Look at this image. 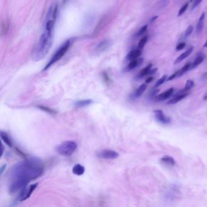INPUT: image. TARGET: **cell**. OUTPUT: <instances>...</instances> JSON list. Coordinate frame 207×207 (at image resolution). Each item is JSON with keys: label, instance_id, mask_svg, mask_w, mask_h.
I'll list each match as a JSON object with an SVG mask.
<instances>
[{"label": "cell", "instance_id": "obj_1", "mask_svg": "<svg viewBox=\"0 0 207 207\" xmlns=\"http://www.w3.org/2000/svg\"><path fill=\"white\" fill-rule=\"evenodd\" d=\"M43 170V163L37 157H30L15 164L9 173V191L13 193L23 190L30 180L41 176Z\"/></svg>", "mask_w": 207, "mask_h": 207}, {"label": "cell", "instance_id": "obj_2", "mask_svg": "<svg viewBox=\"0 0 207 207\" xmlns=\"http://www.w3.org/2000/svg\"><path fill=\"white\" fill-rule=\"evenodd\" d=\"M52 37L53 30L45 29L32 52V56L35 62L42 60L46 56L52 45Z\"/></svg>", "mask_w": 207, "mask_h": 207}, {"label": "cell", "instance_id": "obj_3", "mask_svg": "<svg viewBox=\"0 0 207 207\" xmlns=\"http://www.w3.org/2000/svg\"><path fill=\"white\" fill-rule=\"evenodd\" d=\"M71 45V40H66L59 49L58 50L55 52L54 55L52 56V57L50 59V61L47 63L45 68L43 69V71H45L47 70L49 68H50L52 65H53L54 63H55L56 62L60 60L63 56L65 55L66 52L68 50Z\"/></svg>", "mask_w": 207, "mask_h": 207}, {"label": "cell", "instance_id": "obj_4", "mask_svg": "<svg viewBox=\"0 0 207 207\" xmlns=\"http://www.w3.org/2000/svg\"><path fill=\"white\" fill-rule=\"evenodd\" d=\"M77 145L73 141L67 140L56 147V152L63 156H70L76 150Z\"/></svg>", "mask_w": 207, "mask_h": 207}, {"label": "cell", "instance_id": "obj_5", "mask_svg": "<svg viewBox=\"0 0 207 207\" xmlns=\"http://www.w3.org/2000/svg\"><path fill=\"white\" fill-rule=\"evenodd\" d=\"M38 185H39V183H35L30 185L29 186L24 187L18 196L19 201L22 202L29 199L30 197L31 194L33 193V192L36 190Z\"/></svg>", "mask_w": 207, "mask_h": 207}, {"label": "cell", "instance_id": "obj_6", "mask_svg": "<svg viewBox=\"0 0 207 207\" xmlns=\"http://www.w3.org/2000/svg\"><path fill=\"white\" fill-rule=\"evenodd\" d=\"M97 156L100 159L112 160L118 158L119 154L114 150L103 149L97 153Z\"/></svg>", "mask_w": 207, "mask_h": 207}, {"label": "cell", "instance_id": "obj_7", "mask_svg": "<svg viewBox=\"0 0 207 207\" xmlns=\"http://www.w3.org/2000/svg\"><path fill=\"white\" fill-rule=\"evenodd\" d=\"M156 119L160 123L168 125L171 123V119L166 116L163 112L160 109H156L153 111Z\"/></svg>", "mask_w": 207, "mask_h": 207}, {"label": "cell", "instance_id": "obj_8", "mask_svg": "<svg viewBox=\"0 0 207 207\" xmlns=\"http://www.w3.org/2000/svg\"><path fill=\"white\" fill-rule=\"evenodd\" d=\"M111 45V41L109 39H106L99 42L95 47V52L97 53H100L106 50Z\"/></svg>", "mask_w": 207, "mask_h": 207}, {"label": "cell", "instance_id": "obj_9", "mask_svg": "<svg viewBox=\"0 0 207 207\" xmlns=\"http://www.w3.org/2000/svg\"><path fill=\"white\" fill-rule=\"evenodd\" d=\"M193 49H194V47L192 46L190 48H188L186 51H185L183 53H182L181 55H180L176 59V60L174 62V65H176V64L181 62L182 61L185 60L186 58L188 57V56H189L191 55V53H192Z\"/></svg>", "mask_w": 207, "mask_h": 207}, {"label": "cell", "instance_id": "obj_10", "mask_svg": "<svg viewBox=\"0 0 207 207\" xmlns=\"http://www.w3.org/2000/svg\"><path fill=\"white\" fill-rule=\"evenodd\" d=\"M173 92H174L173 88H169L166 91H165L164 92L159 94V95L157 97V99L159 101H164L170 97L172 96V94L173 93Z\"/></svg>", "mask_w": 207, "mask_h": 207}, {"label": "cell", "instance_id": "obj_11", "mask_svg": "<svg viewBox=\"0 0 207 207\" xmlns=\"http://www.w3.org/2000/svg\"><path fill=\"white\" fill-rule=\"evenodd\" d=\"M142 54V50L140 49H134L131 50V52H129L128 53V54L126 56V60H130L132 61L133 60H136L139 58V56L141 55Z\"/></svg>", "mask_w": 207, "mask_h": 207}, {"label": "cell", "instance_id": "obj_12", "mask_svg": "<svg viewBox=\"0 0 207 207\" xmlns=\"http://www.w3.org/2000/svg\"><path fill=\"white\" fill-rule=\"evenodd\" d=\"M143 61V60L142 58H139L137 59L131 61L130 63L128 65V66L125 68L126 71H130V70H133L134 68H136L139 65H141Z\"/></svg>", "mask_w": 207, "mask_h": 207}, {"label": "cell", "instance_id": "obj_13", "mask_svg": "<svg viewBox=\"0 0 207 207\" xmlns=\"http://www.w3.org/2000/svg\"><path fill=\"white\" fill-rule=\"evenodd\" d=\"M205 18V13L203 12L200 16V18L199 19V21L196 26V32L198 35L200 34L203 31V27H204Z\"/></svg>", "mask_w": 207, "mask_h": 207}, {"label": "cell", "instance_id": "obj_14", "mask_svg": "<svg viewBox=\"0 0 207 207\" xmlns=\"http://www.w3.org/2000/svg\"><path fill=\"white\" fill-rule=\"evenodd\" d=\"M85 167L79 163L75 164L72 168V173L73 174H74L76 176H82L85 173Z\"/></svg>", "mask_w": 207, "mask_h": 207}, {"label": "cell", "instance_id": "obj_15", "mask_svg": "<svg viewBox=\"0 0 207 207\" xmlns=\"http://www.w3.org/2000/svg\"><path fill=\"white\" fill-rule=\"evenodd\" d=\"M160 161L162 163L170 166H174L176 164V161L174 158L169 156H165L162 157L160 159Z\"/></svg>", "mask_w": 207, "mask_h": 207}, {"label": "cell", "instance_id": "obj_16", "mask_svg": "<svg viewBox=\"0 0 207 207\" xmlns=\"http://www.w3.org/2000/svg\"><path fill=\"white\" fill-rule=\"evenodd\" d=\"M93 103V100L91 99H86L82 100L75 102L74 103V106L77 108H83L88 106Z\"/></svg>", "mask_w": 207, "mask_h": 207}, {"label": "cell", "instance_id": "obj_17", "mask_svg": "<svg viewBox=\"0 0 207 207\" xmlns=\"http://www.w3.org/2000/svg\"><path fill=\"white\" fill-rule=\"evenodd\" d=\"M0 136H1V139L2 141L5 143L9 147H12V142L9 137V135L4 131H1V133H0Z\"/></svg>", "mask_w": 207, "mask_h": 207}, {"label": "cell", "instance_id": "obj_18", "mask_svg": "<svg viewBox=\"0 0 207 207\" xmlns=\"http://www.w3.org/2000/svg\"><path fill=\"white\" fill-rule=\"evenodd\" d=\"M187 96H188V94L186 93L180 94V95H178L177 96H176L174 98L171 99L170 100H169L167 104L168 105H174V104H176V103L179 102L180 101H181L182 100L184 99Z\"/></svg>", "mask_w": 207, "mask_h": 207}, {"label": "cell", "instance_id": "obj_19", "mask_svg": "<svg viewBox=\"0 0 207 207\" xmlns=\"http://www.w3.org/2000/svg\"><path fill=\"white\" fill-rule=\"evenodd\" d=\"M9 26H10V23L9 21L7 20H5L2 22L1 25V35H6L9 29Z\"/></svg>", "mask_w": 207, "mask_h": 207}, {"label": "cell", "instance_id": "obj_20", "mask_svg": "<svg viewBox=\"0 0 207 207\" xmlns=\"http://www.w3.org/2000/svg\"><path fill=\"white\" fill-rule=\"evenodd\" d=\"M106 20H108V17L106 16H105L103 18L101 19V20L99 22L98 25L97 26L96 28L95 29V30H94V32H93L94 34H97L99 32H100V31L105 26V25L106 23Z\"/></svg>", "mask_w": 207, "mask_h": 207}, {"label": "cell", "instance_id": "obj_21", "mask_svg": "<svg viewBox=\"0 0 207 207\" xmlns=\"http://www.w3.org/2000/svg\"><path fill=\"white\" fill-rule=\"evenodd\" d=\"M152 66H153L152 64H149L145 68H144L143 69H142L140 70V72H139V73L138 74L137 77L140 79L142 77H143L144 76H146V75H148L149 71L151 70Z\"/></svg>", "mask_w": 207, "mask_h": 207}, {"label": "cell", "instance_id": "obj_22", "mask_svg": "<svg viewBox=\"0 0 207 207\" xmlns=\"http://www.w3.org/2000/svg\"><path fill=\"white\" fill-rule=\"evenodd\" d=\"M146 88H147V86H146V84L141 85L137 88V89L136 91V92L134 93V97L138 98V97H140L142 95V94L143 93V92L146 91Z\"/></svg>", "mask_w": 207, "mask_h": 207}, {"label": "cell", "instance_id": "obj_23", "mask_svg": "<svg viewBox=\"0 0 207 207\" xmlns=\"http://www.w3.org/2000/svg\"><path fill=\"white\" fill-rule=\"evenodd\" d=\"M204 60V57L203 56H199L198 57H197L195 60L191 64L190 69V70H191L196 67H197L199 65H200Z\"/></svg>", "mask_w": 207, "mask_h": 207}, {"label": "cell", "instance_id": "obj_24", "mask_svg": "<svg viewBox=\"0 0 207 207\" xmlns=\"http://www.w3.org/2000/svg\"><path fill=\"white\" fill-rule=\"evenodd\" d=\"M190 66H191V63H188L187 64H186L185 65H184V66H183L180 69L178 70V75H177V78L180 77L185 73L188 70H190Z\"/></svg>", "mask_w": 207, "mask_h": 207}, {"label": "cell", "instance_id": "obj_25", "mask_svg": "<svg viewBox=\"0 0 207 207\" xmlns=\"http://www.w3.org/2000/svg\"><path fill=\"white\" fill-rule=\"evenodd\" d=\"M37 108H40L41 110L42 111H44L47 113H49V114H56V112L53 110V109L49 108V107H47V106H42V105H38L37 106Z\"/></svg>", "mask_w": 207, "mask_h": 207}, {"label": "cell", "instance_id": "obj_26", "mask_svg": "<svg viewBox=\"0 0 207 207\" xmlns=\"http://www.w3.org/2000/svg\"><path fill=\"white\" fill-rule=\"evenodd\" d=\"M194 86V82L191 80H188L185 83V88L183 91L185 92L188 91H190V89H191Z\"/></svg>", "mask_w": 207, "mask_h": 207}, {"label": "cell", "instance_id": "obj_27", "mask_svg": "<svg viewBox=\"0 0 207 207\" xmlns=\"http://www.w3.org/2000/svg\"><path fill=\"white\" fill-rule=\"evenodd\" d=\"M148 36L147 35L143 36L142 39H140V41L138 43L137 49L142 50V49L144 47L145 45H146V42L148 41Z\"/></svg>", "mask_w": 207, "mask_h": 207}, {"label": "cell", "instance_id": "obj_28", "mask_svg": "<svg viewBox=\"0 0 207 207\" xmlns=\"http://www.w3.org/2000/svg\"><path fill=\"white\" fill-rule=\"evenodd\" d=\"M167 79H168L167 75H163V76H162L160 79H159L156 82L154 87H155V88H158L159 86H160V85H162L167 80Z\"/></svg>", "mask_w": 207, "mask_h": 207}, {"label": "cell", "instance_id": "obj_29", "mask_svg": "<svg viewBox=\"0 0 207 207\" xmlns=\"http://www.w3.org/2000/svg\"><path fill=\"white\" fill-rule=\"evenodd\" d=\"M188 6H189V4L188 3H185L183 6H182L181 7V8L180 9V10H179V12H178V14H177V16H180L181 15H182L187 10L188 7Z\"/></svg>", "mask_w": 207, "mask_h": 207}, {"label": "cell", "instance_id": "obj_30", "mask_svg": "<svg viewBox=\"0 0 207 207\" xmlns=\"http://www.w3.org/2000/svg\"><path fill=\"white\" fill-rule=\"evenodd\" d=\"M147 29H148V24L144 25L143 26H142V27L139 29V31L137 32V33H136V36H139L143 35V33H145L146 32Z\"/></svg>", "mask_w": 207, "mask_h": 207}, {"label": "cell", "instance_id": "obj_31", "mask_svg": "<svg viewBox=\"0 0 207 207\" xmlns=\"http://www.w3.org/2000/svg\"><path fill=\"white\" fill-rule=\"evenodd\" d=\"M193 29H194V28H193V26H188V27H187L186 31H185V38H188V36H189L191 34V33L193 32Z\"/></svg>", "mask_w": 207, "mask_h": 207}, {"label": "cell", "instance_id": "obj_32", "mask_svg": "<svg viewBox=\"0 0 207 207\" xmlns=\"http://www.w3.org/2000/svg\"><path fill=\"white\" fill-rule=\"evenodd\" d=\"M186 46V43H184V42H182V43H180L179 44H178L177 45V46L176 47V51H180L182 49H183Z\"/></svg>", "mask_w": 207, "mask_h": 207}, {"label": "cell", "instance_id": "obj_33", "mask_svg": "<svg viewBox=\"0 0 207 207\" xmlns=\"http://www.w3.org/2000/svg\"><path fill=\"white\" fill-rule=\"evenodd\" d=\"M177 75H178V70L176 71V72H175L173 75H171V76H169V77H168L166 81H168V82H169V81H171V80H174V79L177 78Z\"/></svg>", "mask_w": 207, "mask_h": 207}, {"label": "cell", "instance_id": "obj_34", "mask_svg": "<svg viewBox=\"0 0 207 207\" xmlns=\"http://www.w3.org/2000/svg\"><path fill=\"white\" fill-rule=\"evenodd\" d=\"M200 3H202V1H196L194 2H193L192 6H191V10H193V9H194Z\"/></svg>", "mask_w": 207, "mask_h": 207}, {"label": "cell", "instance_id": "obj_35", "mask_svg": "<svg viewBox=\"0 0 207 207\" xmlns=\"http://www.w3.org/2000/svg\"><path fill=\"white\" fill-rule=\"evenodd\" d=\"M6 166H7V164H3L1 168H0V173H1V174H2L4 172V171L6 169Z\"/></svg>", "mask_w": 207, "mask_h": 207}, {"label": "cell", "instance_id": "obj_36", "mask_svg": "<svg viewBox=\"0 0 207 207\" xmlns=\"http://www.w3.org/2000/svg\"><path fill=\"white\" fill-rule=\"evenodd\" d=\"M153 80H154V77H148V78L146 79V80H145V83H150Z\"/></svg>", "mask_w": 207, "mask_h": 207}, {"label": "cell", "instance_id": "obj_37", "mask_svg": "<svg viewBox=\"0 0 207 207\" xmlns=\"http://www.w3.org/2000/svg\"><path fill=\"white\" fill-rule=\"evenodd\" d=\"M157 18H158V16H153V18H151L150 23H153V22H154L157 20Z\"/></svg>", "mask_w": 207, "mask_h": 207}, {"label": "cell", "instance_id": "obj_38", "mask_svg": "<svg viewBox=\"0 0 207 207\" xmlns=\"http://www.w3.org/2000/svg\"><path fill=\"white\" fill-rule=\"evenodd\" d=\"M157 68H154V69H151V70L149 71L148 75L154 74V73H155L157 72Z\"/></svg>", "mask_w": 207, "mask_h": 207}, {"label": "cell", "instance_id": "obj_39", "mask_svg": "<svg viewBox=\"0 0 207 207\" xmlns=\"http://www.w3.org/2000/svg\"><path fill=\"white\" fill-rule=\"evenodd\" d=\"M103 77H105V79H106V82H109V79L108 76V74H106V73H104V74H103Z\"/></svg>", "mask_w": 207, "mask_h": 207}, {"label": "cell", "instance_id": "obj_40", "mask_svg": "<svg viewBox=\"0 0 207 207\" xmlns=\"http://www.w3.org/2000/svg\"><path fill=\"white\" fill-rule=\"evenodd\" d=\"M203 47H207V40H206V41L205 42V44H204V45H203Z\"/></svg>", "mask_w": 207, "mask_h": 207}, {"label": "cell", "instance_id": "obj_41", "mask_svg": "<svg viewBox=\"0 0 207 207\" xmlns=\"http://www.w3.org/2000/svg\"><path fill=\"white\" fill-rule=\"evenodd\" d=\"M1 146H2V151H1V156H2L3 154V153H4V146H3V145H2Z\"/></svg>", "mask_w": 207, "mask_h": 207}, {"label": "cell", "instance_id": "obj_42", "mask_svg": "<svg viewBox=\"0 0 207 207\" xmlns=\"http://www.w3.org/2000/svg\"><path fill=\"white\" fill-rule=\"evenodd\" d=\"M18 152H19V153H20V151H19L18 149ZM20 154H21L22 155H24V154H22V153H20Z\"/></svg>", "mask_w": 207, "mask_h": 207}]
</instances>
